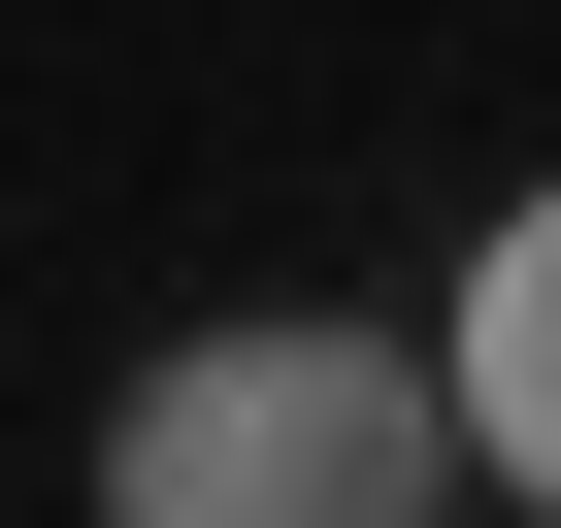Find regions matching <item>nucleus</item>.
<instances>
[{
    "label": "nucleus",
    "mask_w": 561,
    "mask_h": 528,
    "mask_svg": "<svg viewBox=\"0 0 561 528\" xmlns=\"http://www.w3.org/2000/svg\"><path fill=\"white\" fill-rule=\"evenodd\" d=\"M462 462H495V495H561V198L462 264Z\"/></svg>",
    "instance_id": "f03ea898"
},
{
    "label": "nucleus",
    "mask_w": 561,
    "mask_h": 528,
    "mask_svg": "<svg viewBox=\"0 0 561 528\" xmlns=\"http://www.w3.org/2000/svg\"><path fill=\"white\" fill-rule=\"evenodd\" d=\"M430 495H462V397L397 331H198L100 429V528H430Z\"/></svg>",
    "instance_id": "f257e3e1"
}]
</instances>
